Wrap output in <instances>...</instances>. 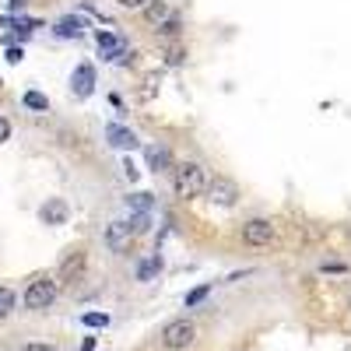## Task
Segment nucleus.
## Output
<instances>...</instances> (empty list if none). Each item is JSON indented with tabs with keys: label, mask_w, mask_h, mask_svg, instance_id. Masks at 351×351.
Listing matches in <instances>:
<instances>
[{
	"label": "nucleus",
	"mask_w": 351,
	"mask_h": 351,
	"mask_svg": "<svg viewBox=\"0 0 351 351\" xmlns=\"http://www.w3.org/2000/svg\"><path fill=\"white\" fill-rule=\"evenodd\" d=\"M81 351H95V337H92V334H88V337L81 341Z\"/></svg>",
	"instance_id": "31"
},
{
	"label": "nucleus",
	"mask_w": 351,
	"mask_h": 351,
	"mask_svg": "<svg viewBox=\"0 0 351 351\" xmlns=\"http://www.w3.org/2000/svg\"><path fill=\"white\" fill-rule=\"evenodd\" d=\"M84 263H88L84 250H67L64 260H60V267H56V281H60V285H74L84 274Z\"/></svg>",
	"instance_id": "10"
},
{
	"label": "nucleus",
	"mask_w": 351,
	"mask_h": 351,
	"mask_svg": "<svg viewBox=\"0 0 351 351\" xmlns=\"http://www.w3.org/2000/svg\"><path fill=\"white\" fill-rule=\"evenodd\" d=\"M183 56H186V49H183V46H172V49L165 53V64H172V67H180V64H183Z\"/></svg>",
	"instance_id": "24"
},
{
	"label": "nucleus",
	"mask_w": 351,
	"mask_h": 351,
	"mask_svg": "<svg viewBox=\"0 0 351 351\" xmlns=\"http://www.w3.org/2000/svg\"><path fill=\"white\" fill-rule=\"evenodd\" d=\"M28 0H8V11H25Z\"/></svg>",
	"instance_id": "30"
},
{
	"label": "nucleus",
	"mask_w": 351,
	"mask_h": 351,
	"mask_svg": "<svg viewBox=\"0 0 351 351\" xmlns=\"http://www.w3.org/2000/svg\"><path fill=\"white\" fill-rule=\"evenodd\" d=\"M0 351H8V348H0Z\"/></svg>",
	"instance_id": "33"
},
{
	"label": "nucleus",
	"mask_w": 351,
	"mask_h": 351,
	"mask_svg": "<svg viewBox=\"0 0 351 351\" xmlns=\"http://www.w3.org/2000/svg\"><path fill=\"white\" fill-rule=\"evenodd\" d=\"M39 221L49 225V228L67 225V221H71V204H67L64 197H46V200L39 204Z\"/></svg>",
	"instance_id": "8"
},
{
	"label": "nucleus",
	"mask_w": 351,
	"mask_h": 351,
	"mask_svg": "<svg viewBox=\"0 0 351 351\" xmlns=\"http://www.w3.org/2000/svg\"><path fill=\"white\" fill-rule=\"evenodd\" d=\"M348 236H351V228H348Z\"/></svg>",
	"instance_id": "32"
},
{
	"label": "nucleus",
	"mask_w": 351,
	"mask_h": 351,
	"mask_svg": "<svg viewBox=\"0 0 351 351\" xmlns=\"http://www.w3.org/2000/svg\"><path fill=\"white\" fill-rule=\"evenodd\" d=\"M18 351H56V344H46V341H25Z\"/></svg>",
	"instance_id": "25"
},
{
	"label": "nucleus",
	"mask_w": 351,
	"mask_h": 351,
	"mask_svg": "<svg viewBox=\"0 0 351 351\" xmlns=\"http://www.w3.org/2000/svg\"><path fill=\"white\" fill-rule=\"evenodd\" d=\"M158 36H162V39H180V36H183V21L176 18V14H169V18L158 25Z\"/></svg>",
	"instance_id": "19"
},
{
	"label": "nucleus",
	"mask_w": 351,
	"mask_h": 351,
	"mask_svg": "<svg viewBox=\"0 0 351 351\" xmlns=\"http://www.w3.org/2000/svg\"><path fill=\"white\" fill-rule=\"evenodd\" d=\"M106 144H109V148H116V152H134V148H141L137 134H134L130 127H123V123H106Z\"/></svg>",
	"instance_id": "11"
},
{
	"label": "nucleus",
	"mask_w": 351,
	"mask_h": 351,
	"mask_svg": "<svg viewBox=\"0 0 351 351\" xmlns=\"http://www.w3.org/2000/svg\"><path fill=\"white\" fill-rule=\"evenodd\" d=\"M208 200L211 204H218V208H236L239 204V183L236 180H228V176H215V180H208Z\"/></svg>",
	"instance_id": "6"
},
{
	"label": "nucleus",
	"mask_w": 351,
	"mask_h": 351,
	"mask_svg": "<svg viewBox=\"0 0 351 351\" xmlns=\"http://www.w3.org/2000/svg\"><path fill=\"white\" fill-rule=\"evenodd\" d=\"M4 60H8L11 67H18V64L25 60V49H21V46H4Z\"/></svg>",
	"instance_id": "23"
},
{
	"label": "nucleus",
	"mask_w": 351,
	"mask_h": 351,
	"mask_svg": "<svg viewBox=\"0 0 351 351\" xmlns=\"http://www.w3.org/2000/svg\"><path fill=\"white\" fill-rule=\"evenodd\" d=\"M127 225H130L134 236H144V232H152V211H144V215H130V218H127Z\"/></svg>",
	"instance_id": "20"
},
{
	"label": "nucleus",
	"mask_w": 351,
	"mask_h": 351,
	"mask_svg": "<svg viewBox=\"0 0 351 351\" xmlns=\"http://www.w3.org/2000/svg\"><path fill=\"white\" fill-rule=\"evenodd\" d=\"M21 106H25L28 112H49V99H46L43 92H36V88H28V92L21 95Z\"/></svg>",
	"instance_id": "18"
},
{
	"label": "nucleus",
	"mask_w": 351,
	"mask_h": 351,
	"mask_svg": "<svg viewBox=\"0 0 351 351\" xmlns=\"http://www.w3.org/2000/svg\"><path fill=\"white\" fill-rule=\"evenodd\" d=\"M123 176H127V180H130V183H134V180H137V165H134V162H130V158H127V162H123Z\"/></svg>",
	"instance_id": "29"
},
{
	"label": "nucleus",
	"mask_w": 351,
	"mask_h": 351,
	"mask_svg": "<svg viewBox=\"0 0 351 351\" xmlns=\"http://www.w3.org/2000/svg\"><path fill=\"white\" fill-rule=\"evenodd\" d=\"M95 84H99V74H95L92 64H88V60L74 64V71H71V95L74 99H92L95 95Z\"/></svg>",
	"instance_id": "7"
},
{
	"label": "nucleus",
	"mask_w": 351,
	"mask_h": 351,
	"mask_svg": "<svg viewBox=\"0 0 351 351\" xmlns=\"http://www.w3.org/2000/svg\"><path fill=\"white\" fill-rule=\"evenodd\" d=\"M319 271H324V274H348V267H344V263H324Z\"/></svg>",
	"instance_id": "28"
},
{
	"label": "nucleus",
	"mask_w": 351,
	"mask_h": 351,
	"mask_svg": "<svg viewBox=\"0 0 351 351\" xmlns=\"http://www.w3.org/2000/svg\"><path fill=\"white\" fill-rule=\"evenodd\" d=\"M162 267H165V260H162V253L155 250V253H148V256H144V260H137V281L141 285H148V281H155L158 274H162Z\"/></svg>",
	"instance_id": "13"
},
{
	"label": "nucleus",
	"mask_w": 351,
	"mask_h": 351,
	"mask_svg": "<svg viewBox=\"0 0 351 351\" xmlns=\"http://www.w3.org/2000/svg\"><path fill=\"white\" fill-rule=\"evenodd\" d=\"M193 341H197V327H193V319H186V316L169 319V324L158 330V344L165 351H186V348H193Z\"/></svg>",
	"instance_id": "3"
},
{
	"label": "nucleus",
	"mask_w": 351,
	"mask_h": 351,
	"mask_svg": "<svg viewBox=\"0 0 351 351\" xmlns=\"http://www.w3.org/2000/svg\"><path fill=\"white\" fill-rule=\"evenodd\" d=\"M81 324L92 330H102V327H109V313H81Z\"/></svg>",
	"instance_id": "22"
},
{
	"label": "nucleus",
	"mask_w": 351,
	"mask_h": 351,
	"mask_svg": "<svg viewBox=\"0 0 351 351\" xmlns=\"http://www.w3.org/2000/svg\"><path fill=\"white\" fill-rule=\"evenodd\" d=\"M14 309H18V291H14L11 285H0V324H4V319H11Z\"/></svg>",
	"instance_id": "17"
},
{
	"label": "nucleus",
	"mask_w": 351,
	"mask_h": 351,
	"mask_svg": "<svg viewBox=\"0 0 351 351\" xmlns=\"http://www.w3.org/2000/svg\"><path fill=\"white\" fill-rule=\"evenodd\" d=\"M123 204H127V211H130V215H144V211H152V208H155V197H152V193H144V190H134V193L123 197Z\"/></svg>",
	"instance_id": "15"
},
{
	"label": "nucleus",
	"mask_w": 351,
	"mask_h": 351,
	"mask_svg": "<svg viewBox=\"0 0 351 351\" xmlns=\"http://www.w3.org/2000/svg\"><path fill=\"white\" fill-rule=\"evenodd\" d=\"M56 295H60V281H56L53 274H36L21 291V306L28 313H46L56 302Z\"/></svg>",
	"instance_id": "2"
},
{
	"label": "nucleus",
	"mask_w": 351,
	"mask_h": 351,
	"mask_svg": "<svg viewBox=\"0 0 351 351\" xmlns=\"http://www.w3.org/2000/svg\"><path fill=\"white\" fill-rule=\"evenodd\" d=\"M116 4H120L123 11H141L144 4H148V0H116Z\"/></svg>",
	"instance_id": "27"
},
{
	"label": "nucleus",
	"mask_w": 351,
	"mask_h": 351,
	"mask_svg": "<svg viewBox=\"0 0 351 351\" xmlns=\"http://www.w3.org/2000/svg\"><path fill=\"white\" fill-rule=\"evenodd\" d=\"M134 232H130V225L127 221H109L106 225V232H102V243H106V250L112 253V256H127L130 250H134Z\"/></svg>",
	"instance_id": "5"
},
{
	"label": "nucleus",
	"mask_w": 351,
	"mask_h": 351,
	"mask_svg": "<svg viewBox=\"0 0 351 351\" xmlns=\"http://www.w3.org/2000/svg\"><path fill=\"white\" fill-rule=\"evenodd\" d=\"M271 239H274V221L271 218H250V221H243V243L246 246H271Z\"/></svg>",
	"instance_id": "9"
},
{
	"label": "nucleus",
	"mask_w": 351,
	"mask_h": 351,
	"mask_svg": "<svg viewBox=\"0 0 351 351\" xmlns=\"http://www.w3.org/2000/svg\"><path fill=\"white\" fill-rule=\"evenodd\" d=\"M208 169H204L200 162H176L172 165V193L180 200H193L200 197L204 190H208Z\"/></svg>",
	"instance_id": "1"
},
{
	"label": "nucleus",
	"mask_w": 351,
	"mask_h": 351,
	"mask_svg": "<svg viewBox=\"0 0 351 351\" xmlns=\"http://www.w3.org/2000/svg\"><path fill=\"white\" fill-rule=\"evenodd\" d=\"M95 43H99V56L106 64H120V56L134 53L130 43L120 32H112V28H95Z\"/></svg>",
	"instance_id": "4"
},
{
	"label": "nucleus",
	"mask_w": 351,
	"mask_h": 351,
	"mask_svg": "<svg viewBox=\"0 0 351 351\" xmlns=\"http://www.w3.org/2000/svg\"><path fill=\"white\" fill-rule=\"evenodd\" d=\"M208 295H211V285H197L193 291H186V295H183V306H186V309H193V306H200Z\"/></svg>",
	"instance_id": "21"
},
{
	"label": "nucleus",
	"mask_w": 351,
	"mask_h": 351,
	"mask_svg": "<svg viewBox=\"0 0 351 351\" xmlns=\"http://www.w3.org/2000/svg\"><path fill=\"white\" fill-rule=\"evenodd\" d=\"M84 32H88V25H84V18H77V14H64V18L53 21V36H56V39H81Z\"/></svg>",
	"instance_id": "12"
},
{
	"label": "nucleus",
	"mask_w": 351,
	"mask_h": 351,
	"mask_svg": "<svg viewBox=\"0 0 351 351\" xmlns=\"http://www.w3.org/2000/svg\"><path fill=\"white\" fill-rule=\"evenodd\" d=\"M141 14H144V21H148V25H155V28H158V25H162V21L172 14V11H169L165 0H148V4L141 8Z\"/></svg>",
	"instance_id": "16"
},
{
	"label": "nucleus",
	"mask_w": 351,
	"mask_h": 351,
	"mask_svg": "<svg viewBox=\"0 0 351 351\" xmlns=\"http://www.w3.org/2000/svg\"><path fill=\"white\" fill-rule=\"evenodd\" d=\"M11 130H14L11 120H8V116H0V144H8V141H11Z\"/></svg>",
	"instance_id": "26"
},
{
	"label": "nucleus",
	"mask_w": 351,
	"mask_h": 351,
	"mask_svg": "<svg viewBox=\"0 0 351 351\" xmlns=\"http://www.w3.org/2000/svg\"><path fill=\"white\" fill-rule=\"evenodd\" d=\"M144 155H148V169L158 176V172H172V152L162 148V144H152V148H144Z\"/></svg>",
	"instance_id": "14"
}]
</instances>
